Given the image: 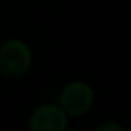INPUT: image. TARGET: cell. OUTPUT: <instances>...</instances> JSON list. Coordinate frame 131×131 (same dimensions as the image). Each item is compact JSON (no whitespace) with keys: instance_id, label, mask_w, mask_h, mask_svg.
<instances>
[{"instance_id":"5b68a950","label":"cell","mask_w":131,"mask_h":131,"mask_svg":"<svg viewBox=\"0 0 131 131\" xmlns=\"http://www.w3.org/2000/svg\"><path fill=\"white\" fill-rule=\"evenodd\" d=\"M64 131H66V130H64ZM72 131H73V130H72Z\"/></svg>"},{"instance_id":"6da1fadb","label":"cell","mask_w":131,"mask_h":131,"mask_svg":"<svg viewBox=\"0 0 131 131\" xmlns=\"http://www.w3.org/2000/svg\"><path fill=\"white\" fill-rule=\"evenodd\" d=\"M32 63L29 47L20 40H8L0 46V72L8 78L23 76Z\"/></svg>"},{"instance_id":"277c9868","label":"cell","mask_w":131,"mask_h":131,"mask_svg":"<svg viewBox=\"0 0 131 131\" xmlns=\"http://www.w3.org/2000/svg\"><path fill=\"white\" fill-rule=\"evenodd\" d=\"M95 131H125L122 128V125L116 124V122H107V124H102L95 128Z\"/></svg>"},{"instance_id":"7a4b0ae2","label":"cell","mask_w":131,"mask_h":131,"mask_svg":"<svg viewBox=\"0 0 131 131\" xmlns=\"http://www.w3.org/2000/svg\"><path fill=\"white\" fill-rule=\"evenodd\" d=\"M95 101L93 90L85 82H70L61 90L60 108L67 116H82L85 114Z\"/></svg>"},{"instance_id":"3957f363","label":"cell","mask_w":131,"mask_h":131,"mask_svg":"<svg viewBox=\"0 0 131 131\" xmlns=\"http://www.w3.org/2000/svg\"><path fill=\"white\" fill-rule=\"evenodd\" d=\"M67 114L57 105H43L37 108L29 119L31 131H64Z\"/></svg>"}]
</instances>
